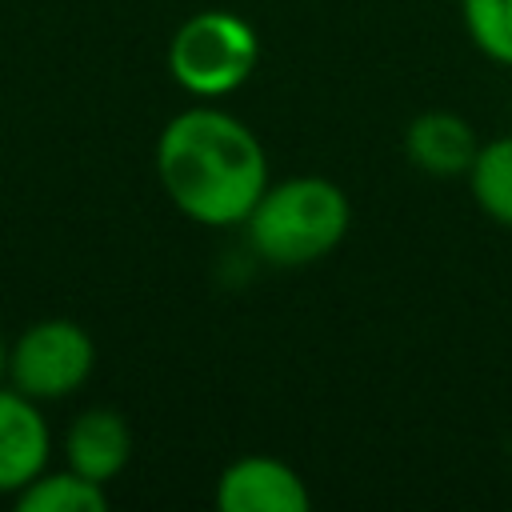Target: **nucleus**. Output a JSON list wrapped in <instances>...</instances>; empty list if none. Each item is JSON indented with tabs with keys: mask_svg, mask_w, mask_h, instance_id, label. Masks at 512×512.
I'll return each mask as SVG.
<instances>
[{
	"mask_svg": "<svg viewBox=\"0 0 512 512\" xmlns=\"http://www.w3.org/2000/svg\"><path fill=\"white\" fill-rule=\"evenodd\" d=\"M156 176L192 224L236 228L268 188V152L240 116L200 100L160 128Z\"/></svg>",
	"mask_w": 512,
	"mask_h": 512,
	"instance_id": "f257e3e1",
	"label": "nucleus"
},
{
	"mask_svg": "<svg viewBox=\"0 0 512 512\" xmlns=\"http://www.w3.org/2000/svg\"><path fill=\"white\" fill-rule=\"evenodd\" d=\"M352 228L348 192L328 176L268 180L244 220L252 252L272 268H304L344 244Z\"/></svg>",
	"mask_w": 512,
	"mask_h": 512,
	"instance_id": "f03ea898",
	"label": "nucleus"
},
{
	"mask_svg": "<svg viewBox=\"0 0 512 512\" xmlns=\"http://www.w3.org/2000/svg\"><path fill=\"white\" fill-rule=\"evenodd\" d=\"M132 460V428L116 408H88L64 432V464L96 484H108Z\"/></svg>",
	"mask_w": 512,
	"mask_h": 512,
	"instance_id": "6e6552de",
	"label": "nucleus"
},
{
	"mask_svg": "<svg viewBox=\"0 0 512 512\" xmlns=\"http://www.w3.org/2000/svg\"><path fill=\"white\" fill-rule=\"evenodd\" d=\"M216 508L224 512H308L312 492L292 464L276 456H240L216 480Z\"/></svg>",
	"mask_w": 512,
	"mask_h": 512,
	"instance_id": "39448f33",
	"label": "nucleus"
},
{
	"mask_svg": "<svg viewBox=\"0 0 512 512\" xmlns=\"http://www.w3.org/2000/svg\"><path fill=\"white\" fill-rule=\"evenodd\" d=\"M8 380V344H4V336H0V384Z\"/></svg>",
	"mask_w": 512,
	"mask_h": 512,
	"instance_id": "f8f14e48",
	"label": "nucleus"
},
{
	"mask_svg": "<svg viewBox=\"0 0 512 512\" xmlns=\"http://www.w3.org/2000/svg\"><path fill=\"white\" fill-rule=\"evenodd\" d=\"M16 508L20 512H104L108 492H104V484H96L64 464L60 472L44 468L36 480H28L16 492Z\"/></svg>",
	"mask_w": 512,
	"mask_h": 512,
	"instance_id": "1a4fd4ad",
	"label": "nucleus"
},
{
	"mask_svg": "<svg viewBox=\"0 0 512 512\" xmlns=\"http://www.w3.org/2000/svg\"><path fill=\"white\" fill-rule=\"evenodd\" d=\"M460 20L492 64L512 68V0H460Z\"/></svg>",
	"mask_w": 512,
	"mask_h": 512,
	"instance_id": "9b49d317",
	"label": "nucleus"
},
{
	"mask_svg": "<svg viewBox=\"0 0 512 512\" xmlns=\"http://www.w3.org/2000/svg\"><path fill=\"white\" fill-rule=\"evenodd\" d=\"M476 152H480V136L460 112L428 108V112L412 116L404 128V156L412 168H420L428 176H440V180L468 176Z\"/></svg>",
	"mask_w": 512,
	"mask_h": 512,
	"instance_id": "0eeeda50",
	"label": "nucleus"
},
{
	"mask_svg": "<svg viewBox=\"0 0 512 512\" xmlns=\"http://www.w3.org/2000/svg\"><path fill=\"white\" fill-rule=\"evenodd\" d=\"M260 64L256 28L224 8L192 12L168 40V72L196 100L232 96L252 80Z\"/></svg>",
	"mask_w": 512,
	"mask_h": 512,
	"instance_id": "7ed1b4c3",
	"label": "nucleus"
},
{
	"mask_svg": "<svg viewBox=\"0 0 512 512\" xmlns=\"http://www.w3.org/2000/svg\"><path fill=\"white\" fill-rule=\"evenodd\" d=\"M52 432L36 400L12 384H0V496H16L48 468Z\"/></svg>",
	"mask_w": 512,
	"mask_h": 512,
	"instance_id": "423d86ee",
	"label": "nucleus"
},
{
	"mask_svg": "<svg viewBox=\"0 0 512 512\" xmlns=\"http://www.w3.org/2000/svg\"><path fill=\"white\" fill-rule=\"evenodd\" d=\"M92 364V336L64 316L36 320L16 336V344H8V384L32 396L36 404L80 392V384L92 376Z\"/></svg>",
	"mask_w": 512,
	"mask_h": 512,
	"instance_id": "20e7f679",
	"label": "nucleus"
},
{
	"mask_svg": "<svg viewBox=\"0 0 512 512\" xmlns=\"http://www.w3.org/2000/svg\"><path fill=\"white\" fill-rule=\"evenodd\" d=\"M468 192L492 224L512 228V136H496L480 144L468 168Z\"/></svg>",
	"mask_w": 512,
	"mask_h": 512,
	"instance_id": "9d476101",
	"label": "nucleus"
}]
</instances>
